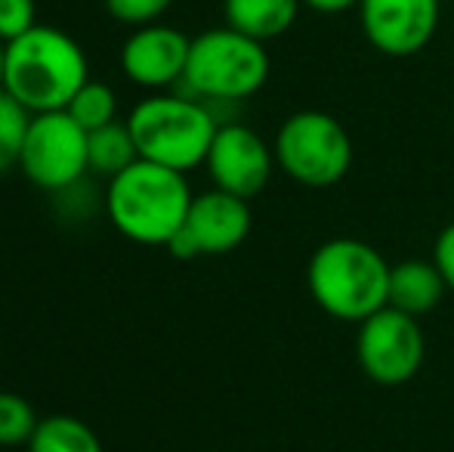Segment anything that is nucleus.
Here are the masks:
<instances>
[{
  "label": "nucleus",
  "instance_id": "1",
  "mask_svg": "<svg viewBox=\"0 0 454 452\" xmlns=\"http://www.w3.org/2000/svg\"><path fill=\"white\" fill-rule=\"evenodd\" d=\"M90 81V62L78 41L56 25H35L6 44L4 91L28 115L62 112Z\"/></svg>",
  "mask_w": 454,
  "mask_h": 452
},
{
  "label": "nucleus",
  "instance_id": "2",
  "mask_svg": "<svg viewBox=\"0 0 454 452\" xmlns=\"http://www.w3.org/2000/svg\"><path fill=\"white\" fill-rule=\"evenodd\" d=\"M389 270L380 251L362 239H328L306 264V289L318 310L343 322H364L389 307Z\"/></svg>",
  "mask_w": 454,
  "mask_h": 452
},
{
  "label": "nucleus",
  "instance_id": "3",
  "mask_svg": "<svg viewBox=\"0 0 454 452\" xmlns=\"http://www.w3.org/2000/svg\"><path fill=\"white\" fill-rule=\"evenodd\" d=\"M189 180L180 170L155 162H133L127 170L108 180L106 214L121 235L139 245H164L183 229L192 208Z\"/></svg>",
  "mask_w": 454,
  "mask_h": 452
},
{
  "label": "nucleus",
  "instance_id": "4",
  "mask_svg": "<svg viewBox=\"0 0 454 452\" xmlns=\"http://www.w3.org/2000/svg\"><path fill=\"white\" fill-rule=\"evenodd\" d=\"M127 127L139 158L189 174L207 162L220 121L210 106L189 93H152L133 106Z\"/></svg>",
  "mask_w": 454,
  "mask_h": 452
},
{
  "label": "nucleus",
  "instance_id": "5",
  "mask_svg": "<svg viewBox=\"0 0 454 452\" xmlns=\"http://www.w3.org/2000/svg\"><path fill=\"white\" fill-rule=\"evenodd\" d=\"M270 81V53L266 44L229 28H210L192 37L189 66H185L183 93L201 99L204 106H235L263 91Z\"/></svg>",
  "mask_w": 454,
  "mask_h": 452
},
{
  "label": "nucleus",
  "instance_id": "6",
  "mask_svg": "<svg viewBox=\"0 0 454 452\" xmlns=\"http://www.w3.org/2000/svg\"><path fill=\"white\" fill-rule=\"evenodd\" d=\"M275 162L294 183L309 189L337 186L353 168V137L322 109H300L275 133Z\"/></svg>",
  "mask_w": 454,
  "mask_h": 452
},
{
  "label": "nucleus",
  "instance_id": "7",
  "mask_svg": "<svg viewBox=\"0 0 454 452\" xmlns=\"http://www.w3.org/2000/svg\"><path fill=\"white\" fill-rule=\"evenodd\" d=\"M19 168L28 177V183L47 193L74 186L90 170L87 131L66 109L31 115L22 152H19Z\"/></svg>",
  "mask_w": 454,
  "mask_h": 452
},
{
  "label": "nucleus",
  "instance_id": "8",
  "mask_svg": "<svg viewBox=\"0 0 454 452\" xmlns=\"http://www.w3.org/2000/svg\"><path fill=\"white\" fill-rule=\"evenodd\" d=\"M427 356V338L418 316L395 307H383L359 322L356 332V360L368 381L383 387L408 385L420 372Z\"/></svg>",
  "mask_w": 454,
  "mask_h": 452
},
{
  "label": "nucleus",
  "instance_id": "9",
  "mask_svg": "<svg viewBox=\"0 0 454 452\" xmlns=\"http://www.w3.org/2000/svg\"><path fill=\"white\" fill-rule=\"evenodd\" d=\"M251 226L254 214L247 199L223 193V189H207L192 199L189 218L180 233L168 242V251L176 260L229 254L251 235Z\"/></svg>",
  "mask_w": 454,
  "mask_h": 452
},
{
  "label": "nucleus",
  "instance_id": "10",
  "mask_svg": "<svg viewBox=\"0 0 454 452\" xmlns=\"http://www.w3.org/2000/svg\"><path fill=\"white\" fill-rule=\"evenodd\" d=\"M204 168L214 180V189L251 202L270 183L275 152L257 131L245 127L241 121H223L214 143H210Z\"/></svg>",
  "mask_w": 454,
  "mask_h": 452
},
{
  "label": "nucleus",
  "instance_id": "11",
  "mask_svg": "<svg viewBox=\"0 0 454 452\" xmlns=\"http://www.w3.org/2000/svg\"><path fill=\"white\" fill-rule=\"evenodd\" d=\"M362 35L383 56H414L439 28V0H362Z\"/></svg>",
  "mask_w": 454,
  "mask_h": 452
},
{
  "label": "nucleus",
  "instance_id": "12",
  "mask_svg": "<svg viewBox=\"0 0 454 452\" xmlns=\"http://www.w3.org/2000/svg\"><path fill=\"white\" fill-rule=\"evenodd\" d=\"M192 37H185L180 28L152 22L137 28L121 47V68L137 87L145 91H170L180 87L189 66Z\"/></svg>",
  "mask_w": 454,
  "mask_h": 452
},
{
  "label": "nucleus",
  "instance_id": "13",
  "mask_svg": "<svg viewBox=\"0 0 454 452\" xmlns=\"http://www.w3.org/2000/svg\"><path fill=\"white\" fill-rule=\"evenodd\" d=\"M449 285L433 260H402L389 270V307L408 316H424L439 307Z\"/></svg>",
  "mask_w": 454,
  "mask_h": 452
},
{
  "label": "nucleus",
  "instance_id": "14",
  "mask_svg": "<svg viewBox=\"0 0 454 452\" xmlns=\"http://www.w3.org/2000/svg\"><path fill=\"white\" fill-rule=\"evenodd\" d=\"M303 0H223L226 25L254 41L281 37L300 16Z\"/></svg>",
  "mask_w": 454,
  "mask_h": 452
},
{
  "label": "nucleus",
  "instance_id": "15",
  "mask_svg": "<svg viewBox=\"0 0 454 452\" xmlns=\"http://www.w3.org/2000/svg\"><path fill=\"white\" fill-rule=\"evenodd\" d=\"M87 162H90L93 174L108 177V180L118 177L121 170H127L133 162H139L137 143H133L127 121H112V124L87 133Z\"/></svg>",
  "mask_w": 454,
  "mask_h": 452
},
{
  "label": "nucleus",
  "instance_id": "16",
  "mask_svg": "<svg viewBox=\"0 0 454 452\" xmlns=\"http://www.w3.org/2000/svg\"><path fill=\"white\" fill-rule=\"evenodd\" d=\"M28 452H102L96 431L74 416H47L37 422Z\"/></svg>",
  "mask_w": 454,
  "mask_h": 452
},
{
  "label": "nucleus",
  "instance_id": "17",
  "mask_svg": "<svg viewBox=\"0 0 454 452\" xmlns=\"http://www.w3.org/2000/svg\"><path fill=\"white\" fill-rule=\"evenodd\" d=\"M66 112L72 115L87 133L99 131V127L118 121V93H114L106 81L90 78L78 93H74V99L68 103Z\"/></svg>",
  "mask_w": 454,
  "mask_h": 452
},
{
  "label": "nucleus",
  "instance_id": "18",
  "mask_svg": "<svg viewBox=\"0 0 454 452\" xmlns=\"http://www.w3.org/2000/svg\"><path fill=\"white\" fill-rule=\"evenodd\" d=\"M37 422L41 418L35 416V406L28 400L12 391H0V447H19V443L28 447Z\"/></svg>",
  "mask_w": 454,
  "mask_h": 452
},
{
  "label": "nucleus",
  "instance_id": "19",
  "mask_svg": "<svg viewBox=\"0 0 454 452\" xmlns=\"http://www.w3.org/2000/svg\"><path fill=\"white\" fill-rule=\"evenodd\" d=\"M31 115L16 103L6 91H0V174L19 164L22 139L28 131Z\"/></svg>",
  "mask_w": 454,
  "mask_h": 452
},
{
  "label": "nucleus",
  "instance_id": "20",
  "mask_svg": "<svg viewBox=\"0 0 454 452\" xmlns=\"http://www.w3.org/2000/svg\"><path fill=\"white\" fill-rule=\"evenodd\" d=\"M170 4H174V0H106V10H108V16L118 19V22L143 28V25L158 22V19L170 10Z\"/></svg>",
  "mask_w": 454,
  "mask_h": 452
},
{
  "label": "nucleus",
  "instance_id": "21",
  "mask_svg": "<svg viewBox=\"0 0 454 452\" xmlns=\"http://www.w3.org/2000/svg\"><path fill=\"white\" fill-rule=\"evenodd\" d=\"M37 25L35 0H0V41L12 44Z\"/></svg>",
  "mask_w": 454,
  "mask_h": 452
},
{
  "label": "nucleus",
  "instance_id": "22",
  "mask_svg": "<svg viewBox=\"0 0 454 452\" xmlns=\"http://www.w3.org/2000/svg\"><path fill=\"white\" fill-rule=\"evenodd\" d=\"M433 264H436V270L442 273L445 285L454 291V220L436 235V245H433Z\"/></svg>",
  "mask_w": 454,
  "mask_h": 452
},
{
  "label": "nucleus",
  "instance_id": "23",
  "mask_svg": "<svg viewBox=\"0 0 454 452\" xmlns=\"http://www.w3.org/2000/svg\"><path fill=\"white\" fill-rule=\"evenodd\" d=\"M359 4H362V0H303V6L322 12V16H337V12L359 10Z\"/></svg>",
  "mask_w": 454,
  "mask_h": 452
},
{
  "label": "nucleus",
  "instance_id": "24",
  "mask_svg": "<svg viewBox=\"0 0 454 452\" xmlns=\"http://www.w3.org/2000/svg\"><path fill=\"white\" fill-rule=\"evenodd\" d=\"M4 81H6V44L0 41V91H4Z\"/></svg>",
  "mask_w": 454,
  "mask_h": 452
}]
</instances>
